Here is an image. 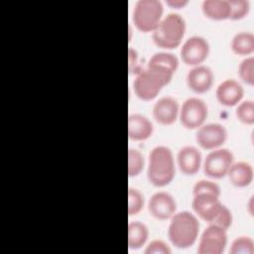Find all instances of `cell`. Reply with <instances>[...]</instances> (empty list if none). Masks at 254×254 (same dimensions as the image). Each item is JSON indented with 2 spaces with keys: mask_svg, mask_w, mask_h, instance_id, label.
Masks as SVG:
<instances>
[{
  "mask_svg": "<svg viewBox=\"0 0 254 254\" xmlns=\"http://www.w3.org/2000/svg\"><path fill=\"white\" fill-rule=\"evenodd\" d=\"M174 73L166 66L148 63L135 74L133 80L135 94L143 100L155 98L161 89L172 80Z\"/></svg>",
  "mask_w": 254,
  "mask_h": 254,
  "instance_id": "obj_1",
  "label": "cell"
},
{
  "mask_svg": "<svg viewBox=\"0 0 254 254\" xmlns=\"http://www.w3.org/2000/svg\"><path fill=\"white\" fill-rule=\"evenodd\" d=\"M199 232L197 217L189 210L176 211L171 217L168 227V237L171 243L179 249H187L194 244Z\"/></svg>",
  "mask_w": 254,
  "mask_h": 254,
  "instance_id": "obj_2",
  "label": "cell"
},
{
  "mask_svg": "<svg viewBox=\"0 0 254 254\" xmlns=\"http://www.w3.org/2000/svg\"><path fill=\"white\" fill-rule=\"evenodd\" d=\"M176 174L175 159L172 150L164 145L154 147L148 157L147 177L149 182L156 187L169 185Z\"/></svg>",
  "mask_w": 254,
  "mask_h": 254,
  "instance_id": "obj_3",
  "label": "cell"
},
{
  "mask_svg": "<svg viewBox=\"0 0 254 254\" xmlns=\"http://www.w3.org/2000/svg\"><path fill=\"white\" fill-rule=\"evenodd\" d=\"M186 28V20L180 13H168L152 32L153 41L160 48L175 49L181 45Z\"/></svg>",
  "mask_w": 254,
  "mask_h": 254,
  "instance_id": "obj_4",
  "label": "cell"
},
{
  "mask_svg": "<svg viewBox=\"0 0 254 254\" xmlns=\"http://www.w3.org/2000/svg\"><path fill=\"white\" fill-rule=\"evenodd\" d=\"M164 6L160 0L136 1L132 20L136 28L142 32H153L163 18Z\"/></svg>",
  "mask_w": 254,
  "mask_h": 254,
  "instance_id": "obj_5",
  "label": "cell"
},
{
  "mask_svg": "<svg viewBox=\"0 0 254 254\" xmlns=\"http://www.w3.org/2000/svg\"><path fill=\"white\" fill-rule=\"evenodd\" d=\"M207 115V104L199 97H189L180 106L179 118L187 129H197L205 122Z\"/></svg>",
  "mask_w": 254,
  "mask_h": 254,
  "instance_id": "obj_6",
  "label": "cell"
},
{
  "mask_svg": "<svg viewBox=\"0 0 254 254\" xmlns=\"http://www.w3.org/2000/svg\"><path fill=\"white\" fill-rule=\"evenodd\" d=\"M234 162L233 153L227 148H216L211 150L203 160L202 168L204 174L213 179L226 176L231 164Z\"/></svg>",
  "mask_w": 254,
  "mask_h": 254,
  "instance_id": "obj_7",
  "label": "cell"
},
{
  "mask_svg": "<svg viewBox=\"0 0 254 254\" xmlns=\"http://www.w3.org/2000/svg\"><path fill=\"white\" fill-rule=\"evenodd\" d=\"M227 230L208 223L198 240V254H221L227 245Z\"/></svg>",
  "mask_w": 254,
  "mask_h": 254,
  "instance_id": "obj_8",
  "label": "cell"
},
{
  "mask_svg": "<svg viewBox=\"0 0 254 254\" xmlns=\"http://www.w3.org/2000/svg\"><path fill=\"white\" fill-rule=\"evenodd\" d=\"M209 43L202 36H191L182 45L180 55L182 61L188 65L201 64L209 55Z\"/></svg>",
  "mask_w": 254,
  "mask_h": 254,
  "instance_id": "obj_9",
  "label": "cell"
},
{
  "mask_svg": "<svg viewBox=\"0 0 254 254\" xmlns=\"http://www.w3.org/2000/svg\"><path fill=\"white\" fill-rule=\"evenodd\" d=\"M228 132L225 126L216 122L203 123L196 129L195 140L197 144L206 150L220 148L227 140Z\"/></svg>",
  "mask_w": 254,
  "mask_h": 254,
  "instance_id": "obj_10",
  "label": "cell"
},
{
  "mask_svg": "<svg viewBox=\"0 0 254 254\" xmlns=\"http://www.w3.org/2000/svg\"><path fill=\"white\" fill-rule=\"evenodd\" d=\"M192 195L191 207L194 212L204 221L211 223L223 205L219 196L208 192H200Z\"/></svg>",
  "mask_w": 254,
  "mask_h": 254,
  "instance_id": "obj_11",
  "label": "cell"
},
{
  "mask_svg": "<svg viewBox=\"0 0 254 254\" xmlns=\"http://www.w3.org/2000/svg\"><path fill=\"white\" fill-rule=\"evenodd\" d=\"M148 210L155 218L166 220L176 212L177 201L170 192L160 190L153 193L149 198Z\"/></svg>",
  "mask_w": 254,
  "mask_h": 254,
  "instance_id": "obj_12",
  "label": "cell"
},
{
  "mask_svg": "<svg viewBox=\"0 0 254 254\" xmlns=\"http://www.w3.org/2000/svg\"><path fill=\"white\" fill-rule=\"evenodd\" d=\"M187 84L190 90L195 93H204L208 91L214 81L212 69L205 64L192 66L187 73Z\"/></svg>",
  "mask_w": 254,
  "mask_h": 254,
  "instance_id": "obj_13",
  "label": "cell"
},
{
  "mask_svg": "<svg viewBox=\"0 0 254 254\" xmlns=\"http://www.w3.org/2000/svg\"><path fill=\"white\" fill-rule=\"evenodd\" d=\"M154 119L163 125L173 124L179 117L180 104L173 96L160 97L153 106Z\"/></svg>",
  "mask_w": 254,
  "mask_h": 254,
  "instance_id": "obj_14",
  "label": "cell"
},
{
  "mask_svg": "<svg viewBox=\"0 0 254 254\" xmlns=\"http://www.w3.org/2000/svg\"><path fill=\"white\" fill-rule=\"evenodd\" d=\"M215 95L220 104L234 106L241 101L244 95V88L236 79L226 78L217 85Z\"/></svg>",
  "mask_w": 254,
  "mask_h": 254,
  "instance_id": "obj_15",
  "label": "cell"
},
{
  "mask_svg": "<svg viewBox=\"0 0 254 254\" xmlns=\"http://www.w3.org/2000/svg\"><path fill=\"white\" fill-rule=\"evenodd\" d=\"M202 162L201 152L194 146L186 145L177 154L178 167L185 175H194L200 169Z\"/></svg>",
  "mask_w": 254,
  "mask_h": 254,
  "instance_id": "obj_16",
  "label": "cell"
},
{
  "mask_svg": "<svg viewBox=\"0 0 254 254\" xmlns=\"http://www.w3.org/2000/svg\"><path fill=\"white\" fill-rule=\"evenodd\" d=\"M154 126L151 120L141 114L132 113L128 117V136L131 140L142 141L152 136Z\"/></svg>",
  "mask_w": 254,
  "mask_h": 254,
  "instance_id": "obj_17",
  "label": "cell"
},
{
  "mask_svg": "<svg viewBox=\"0 0 254 254\" xmlns=\"http://www.w3.org/2000/svg\"><path fill=\"white\" fill-rule=\"evenodd\" d=\"M253 167L245 161L233 162L227 172L230 183L236 187L242 188L249 186L253 180Z\"/></svg>",
  "mask_w": 254,
  "mask_h": 254,
  "instance_id": "obj_18",
  "label": "cell"
},
{
  "mask_svg": "<svg viewBox=\"0 0 254 254\" xmlns=\"http://www.w3.org/2000/svg\"><path fill=\"white\" fill-rule=\"evenodd\" d=\"M149 237V229L145 223L139 220L130 221L128 224V246L130 249L142 248Z\"/></svg>",
  "mask_w": 254,
  "mask_h": 254,
  "instance_id": "obj_19",
  "label": "cell"
},
{
  "mask_svg": "<svg viewBox=\"0 0 254 254\" xmlns=\"http://www.w3.org/2000/svg\"><path fill=\"white\" fill-rule=\"evenodd\" d=\"M201 10L207 18L224 20L229 18L230 5L228 0H203Z\"/></svg>",
  "mask_w": 254,
  "mask_h": 254,
  "instance_id": "obj_20",
  "label": "cell"
},
{
  "mask_svg": "<svg viewBox=\"0 0 254 254\" xmlns=\"http://www.w3.org/2000/svg\"><path fill=\"white\" fill-rule=\"evenodd\" d=\"M233 53L239 56H248L254 52V35L249 31H239L231 39Z\"/></svg>",
  "mask_w": 254,
  "mask_h": 254,
  "instance_id": "obj_21",
  "label": "cell"
},
{
  "mask_svg": "<svg viewBox=\"0 0 254 254\" xmlns=\"http://www.w3.org/2000/svg\"><path fill=\"white\" fill-rule=\"evenodd\" d=\"M145 158L143 154L135 148L128 150V175L129 177L138 176L144 169Z\"/></svg>",
  "mask_w": 254,
  "mask_h": 254,
  "instance_id": "obj_22",
  "label": "cell"
},
{
  "mask_svg": "<svg viewBox=\"0 0 254 254\" xmlns=\"http://www.w3.org/2000/svg\"><path fill=\"white\" fill-rule=\"evenodd\" d=\"M149 64H156L170 68L173 72H176L179 66V59L176 55L170 52H158L155 53L149 60Z\"/></svg>",
  "mask_w": 254,
  "mask_h": 254,
  "instance_id": "obj_23",
  "label": "cell"
},
{
  "mask_svg": "<svg viewBox=\"0 0 254 254\" xmlns=\"http://www.w3.org/2000/svg\"><path fill=\"white\" fill-rule=\"evenodd\" d=\"M236 117L242 123L251 125L254 123V101L246 99L240 101L235 109Z\"/></svg>",
  "mask_w": 254,
  "mask_h": 254,
  "instance_id": "obj_24",
  "label": "cell"
},
{
  "mask_svg": "<svg viewBox=\"0 0 254 254\" xmlns=\"http://www.w3.org/2000/svg\"><path fill=\"white\" fill-rule=\"evenodd\" d=\"M145 204L144 194L135 188L128 189V214L135 215L139 213Z\"/></svg>",
  "mask_w": 254,
  "mask_h": 254,
  "instance_id": "obj_25",
  "label": "cell"
},
{
  "mask_svg": "<svg viewBox=\"0 0 254 254\" xmlns=\"http://www.w3.org/2000/svg\"><path fill=\"white\" fill-rule=\"evenodd\" d=\"M230 254H253L254 241L249 236H239L235 238L229 249Z\"/></svg>",
  "mask_w": 254,
  "mask_h": 254,
  "instance_id": "obj_26",
  "label": "cell"
},
{
  "mask_svg": "<svg viewBox=\"0 0 254 254\" xmlns=\"http://www.w3.org/2000/svg\"><path fill=\"white\" fill-rule=\"evenodd\" d=\"M238 74L247 84H254V58L252 56L244 58L238 65Z\"/></svg>",
  "mask_w": 254,
  "mask_h": 254,
  "instance_id": "obj_27",
  "label": "cell"
},
{
  "mask_svg": "<svg viewBox=\"0 0 254 254\" xmlns=\"http://www.w3.org/2000/svg\"><path fill=\"white\" fill-rule=\"evenodd\" d=\"M230 5L229 19L238 20L248 14L250 10V2L248 0H228Z\"/></svg>",
  "mask_w": 254,
  "mask_h": 254,
  "instance_id": "obj_28",
  "label": "cell"
},
{
  "mask_svg": "<svg viewBox=\"0 0 254 254\" xmlns=\"http://www.w3.org/2000/svg\"><path fill=\"white\" fill-rule=\"evenodd\" d=\"M220 187L210 180H199L192 187V194L200 193V192H208L213 193L220 196Z\"/></svg>",
  "mask_w": 254,
  "mask_h": 254,
  "instance_id": "obj_29",
  "label": "cell"
},
{
  "mask_svg": "<svg viewBox=\"0 0 254 254\" xmlns=\"http://www.w3.org/2000/svg\"><path fill=\"white\" fill-rule=\"evenodd\" d=\"M232 220H233V217H232V213H231L230 209L226 205L223 204L220 211L215 216V218L211 222V224L218 225V226L227 230L231 226Z\"/></svg>",
  "mask_w": 254,
  "mask_h": 254,
  "instance_id": "obj_30",
  "label": "cell"
},
{
  "mask_svg": "<svg viewBox=\"0 0 254 254\" xmlns=\"http://www.w3.org/2000/svg\"><path fill=\"white\" fill-rule=\"evenodd\" d=\"M144 252L145 254H171L172 250L164 240L154 239L148 243Z\"/></svg>",
  "mask_w": 254,
  "mask_h": 254,
  "instance_id": "obj_31",
  "label": "cell"
},
{
  "mask_svg": "<svg viewBox=\"0 0 254 254\" xmlns=\"http://www.w3.org/2000/svg\"><path fill=\"white\" fill-rule=\"evenodd\" d=\"M128 55H129V71L130 73L136 74L142 68V66L139 65L138 53L135 49L130 47L128 50Z\"/></svg>",
  "mask_w": 254,
  "mask_h": 254,
  "instance_id": "obj_32",
  "label": "cell"
},
{
  "mask_svg": "<svg viewBox=\"0 0 254 254\" xmlns=\"http://www.w3.org/2000/svg\"><path fill=\"white\" fill-rule=\"evenodd\" d=\"M166 2L168 5H170L171 7H175V8L184 7L186 4L189 3L188 0H167Z\"/></svg>",
  "mask_w": 254,
  "mask_h": 254,
  "instance_id": "obj_33",
  "label": "cell"
},
{
  "mask_svg": "<svg viewBox=\"0 0 254 254\" xmlns=\"http://www.w3.org/2000/svg\"><path fill=\"white\" fill-rule=\"evenodd\" d=\"M253 195H251L250 196V198H249V201L247 202V210H248V212L251 214V215H253Z\"/></svg>",
  "mask_w": 254,
  "mask_h": 254,
  "instance_id": "obj_34",
  "label": "cell"
}]
</instances>
